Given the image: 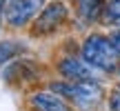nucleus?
<instances>
[{
  "instance_id": "f257e3e1",
  "label": "nucleus",
  "mask_w": 120,
  "mask_h": 111,
  "mask_svg": "<svg viewBox=\"0 0 120 111\" xmlns=\"http://www.w3.org/2000/svg\"><path fill=\"white\" fill-rule=\"evenodd\" d=\"M118 51L111 44V40L105 36H89L82 44V60L91 64L94 69H102V71H111L118 64Z\"/></svg>"
},
{
  "instance_id": "f03ea898",
  "label": "nucleus",
  "mask_w": 120,
  "mask_h": 111,
  "mask_svg": "<svg viewBox=\"0 0 120 111\" xmlns=\"http://www.w3.org/2000/svg\"><path fill=\"white\" fill-rule=\"evenodd\" d=\"M51 93L67 96L80 104H94L102 98V87L94 80H80V82H51Z\"/></svg>"
},
{
  "instance_id": "1a4fd4ad",
  "label": "nucleus",
  "mask_w": 120,
  "mask_h": 111,
  "mask_svg": "<svg viewBox=\"0 0 120 111\" xmlns=\"http://www.w3.org/2000/svg\"><path fill=\"white\" fill-rule=\"evenodd\" d=\"M109 40H111V44L116 47V51H118V56H120V29H118V31H113V33L109 36Z\"/></svg>"
},
{
  "instance_id": "9b49d317",
  "label": "nucleus",
  "mask_w": 120,
  "mask_h": 111,
  "mask_svg": "<svg viewBox=\"0 0 120 111\" xmlns=\"http://www.w3.org/2000/svg\"><path fill=\"white\" fill-rule=\"evenodd\" d=\"M2 11H4V0H0V18H2Z\"/></svg>"
},
{
  "instance_id": "7ed1b4c3",
  "label": "nucleus",
  "mask_w": 120,
  "mask_h": 111,
  "mask_svg": "<svg viewBox=\"0 0 120 111\" xmlns=\"http://www.w3.org/2000/svg\"><path fill=\"white\" fill-rule=\"evenodd\" d=\"M45 0H4V18L11 27H22L42 9Z\"/></svg>"
},
{
  "instance_id": "9d476101",
  "label": "nucleus",
  "mask_w": 120,
  "mask_h": 111,
  "mask_svg": "<svg viewBox=\"0 0 120 111\" xmlns=\"http://www.w3.org/2000/svg\"><path fill=\"white\" fill-rule=\"evenodd\" d=\"M109 107H111V111H120V93L111 96V100H109Z\"/></svg>"
},
{
  "instance_id": "0eeeda50",
  "label": "nucleus",
  "mask_w": 120,
  "mask_h": 111,
  "mask_svg": "<svg viewBox=\"0 0 120 111\" xmlns=\"http://www.w3.org/2000/svg\"><path fill=\"white\" fill-rule=\"evenodd\" d=\"M102 9V0H78V11L85 20H96Z\"/></svg>"
},
{
  "instance_id": "f8f14e48",
  "label": "nucleus",
  "mask_w": 120,
  "mask_h": 111,
  "mask_svg": "<svg viewBox=\"0 0 120 111\" xmlns=\"http://www.w3.org/2000/svg\"><path fill=\"white\" fill-rule=\"evenodd\" d=\"M0 64H2V60H0Z\"/></svg>"
},
{
  "instance_id": "39448f33",
  "label": "nucleus",
  "mask_w": 120,
  "mask_h": 111,
  "mask_svg": "<svg viewBox=\"0 0 120 111\" xmlns=\"http://www.w3.org/2000/svg\"><path fill=\"white\" fill-rule=\"evenodd\" d=\"M60 73L64 78H69L71 82H80V80H91L94 78V67L87 64L85 60H78V58H64L62 62L58 64Z\"/></svg>"
},
{
  "instance_id": "20e7f679",
  "label": "nucleus",
  "mask_w": 120,
  "mask_h": 111,
  "mask_svg": "<svg viewBox=\"0 0 120 111\" xmlns=\"http://www.w3.org/2000/svg\"><path fill=\"white\" fill-rule=\"evenodd\" d=\"M67 18V7H64L62 2H51L47 4V7L40 11V16L34 20V33L36 36H42V33H51V31H56L60 25H62V20Z\"/></svg>"
},
{
  "instance_id": "6e6552de",
  "label": "nucleus",
  "mask_w": 120,
  "mask_h": 111,
  "mask_svg": "<svg viewBox=\"0 0 120 111\" xmlns=\"http://www.w3.org/2000/svg\"><path fill=\"white\" fill-rule=\"evenodd\" d=\"M105 20L120 27V0H109V4L105 7Z\"/></svg>"
},
{
  "instance_id": "423d86ee",
  "label": "nucleus",
  "mask_w": 120,
  "mask_h": 111,
  "mask_svg": "<svg viewBox=\"0 0 120 111\" xmlns=\"http://www.w3.org/2000/svg\"><path fill=\"white\" fill-rule=\"evenodd\" d=\"M31 104H34L38 111H71L67 102H64L60 96L51 93V91H40L31 98Z\"/></svg>"
}]
</instances>
